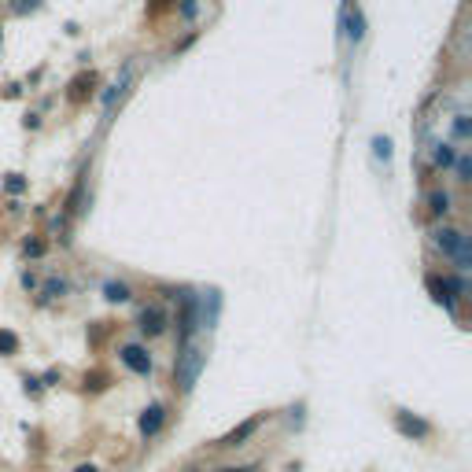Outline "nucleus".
<instances>
[{
	"label": "nucleus",
	"instance_id": "nucleus-1",
	"mask_svg": "<svg viewBox=\"0 0 472 472\" xmlns=\"http://www.w3.org/2000/svg\"><path fill=\"white\" fill-rule=\"evenodd\" d=\"M203 366H207V354H203L196 343L181 347V354H177V384H181V391H192V388H196Z\"/></svg>",
	"mask_w": 472,
	"mask_h": 472
},
{
	"label": "nucleus",
	"instance_id": "nucleus-2",
	"mask_svg": "<svg viewBox=\"0 0 472 472\" xmlns=\"http://www.w3.org/2000/svg\"><path fill=\"white\" fill-rule=\"evenodd\" d=\"M395 428H399V435L413 439V443H424V439L432 435V424H428L424 417L410 413V410H395Z\"/></svg>",
	"mask_w": 472,
	"mask_h": 472
},
{
	"label": "nucleus",
	"instance_id": "nucleus-3",
	"mask_svg": "<svg viewBox=\"0 0 472 472\" xmlns=\"http://www.w3.org/2000/svg\"><path fill=\"white\" fill-rule=\"evenodd\" d=\"M118 358H122V366L137 373V377H152V354H148L141 343H126L122 351H118Z\"/></svg>",
	"mask_w": 472,
	"mask_h": 472
},
{
	"label": "nucleus",
	"instance_id": "nucleus-4",
	"mask_svg": "<svg viewBox=\"0 0 472 472\" xmlns=\"http://www.w3.org/2000/svg\"><path fill=\"white\" fill-rule=\"evenodd\" d=\"M137 328H141V332H144L148 340L163 336V332H166V310L159 306V303H152V306H144V310H141V317H137Z\"/></svg>",
	"mask_w": 472,
	"mask_h": 472
},
{
	"label": "nucleus",
	"instance_id": "nucleus-5",
	"mask_svg": "<svg viewBox=\"0 0 472 472\" xmlns=\"http://www.w3.org/2000/svg\"><path fill=\"white\" fill-rule=\"evenodd\" d=\"M163 424H166V406H163V402H152V406L141 413V421H137V428H141L144 439H155L159 432H163Z\"/></svg>",
	"mask_w": 472,
	"mask_h": 472
},
{
	"label": "nucleus",
	"instance_id": "nucleus-6",
	"mask_svg": "<svg viewBox=\"0 0 472 472\" xmlns=\"http://www.w3.org/2000/svg\"><path fill=\"white\" fill-rule=\"evenodd\" d=\"M259 424H262V417H251V421H244L240 428H233L229 435H222V439H218V446H222V450H236V446H244L255 432H259Z\"/></svg>",
	"mask_w": 472,
	"mask_h": 472
},
{
	"label": "nucleus",
	"instance_id": "nucleus-7",
	"mask_svg": "<svg viewBox=\"0 0 472 472\" xmlns=\"http://www.w3.org/2000/svg\"><path fill=\"white\" fill-rule=\"evenodd\" d=\"M104 295L111 299V303H130V299H133L130 284H122V281H107L104 284Z\"/></svg>",
	"mask_w": 472,
	"mask_h": 472
},
{
	"label": "nucleus",
	"instance_id": "nucleus-8",
	"mask_svg": "<svg viewBox=\"0 0 472 472\" xmlns=\"http://www.w3.org/2000/svg\"><path fill=\"white\" fill-rule=\"evenodd\" d=\"M428 210L435 214V218H443V214L450 210V192H428Z\"/></svg>",
	"mask_w": 472,
	"mask_h": 472
},
{
	"label": "nucleus",
	"instance_id": "nucleus-9",
	"mask_svg": "<svg viewBox=\"0 0 472 472\" xmlns=\"http://www.w3.org/2000/svg\"><path fill=\"white\" fill-rule=\"evenodd\" d=\"M130 78H133V67H126V70H122V78H118V81L111 85V92H104V107H111V104L118 100V96L126 92V85H130Z\"/></svg>",
	"mask_w": 472,
	"mask_h": 472
},
{
	"label": "nucleus",
	"instance_id": "nucleus-10",
	"mask_svg": "<svg viewBox=\"0 0 472 472\" xmlns=\"http://www.w3.org/2000/svg\"><path fill=\"white\" fill-rule=\"evenodd\" d=\"M347 37L351 41H362L366 37V23H362V12L354 8V12H347Z\"/></svg>",
	"mask_w": 472,
	"mask_h": 472
},
{
	"label": "nucleus",
	"instance_id": "nucleus-11",
	"mask_svg": "<svg viewBox=\"0 0 472 472\" xmlns=\"http://www.w3.org/2000/svg\"><path fill=\"white\" fill-rule=\"evenodd\" d=\"M92 85H96L92 74H81V78H74V81H70V100H81L85 92H92Z\"/></svg>",
	"mask_w": 472,
	"mask_h": 472
},
{
	"label": "nucleus",
	"instance_id": "nucleus-12",
	"mask_svg": "<svg viewBox=\"0 0 472 472\" xmlns=\"http://www.w3.org/2000/svg\"><path fill=\"white\" fill-rule=\"evenodd\" d=\"M0 354H19V336L8 328H0Z\"/></svg>",
	"mask_w": 472,
	"mask_h": 472
},
{
	"label": "nucleus",
	"instance_id": "nucleus-13",
	"mask_svg": "<svg viewBox=\"0 0 472 472\" xmlns=\"http://www.w3.org/2000/svg\"><path fill=\"white\" fill-rule=\"evenodd\" d=\"M8 8H12L15 15H30V12L41 8V0H8Z\"/></svg>",
	"mask_w": 472,
	"mask_h": 472
},
{
	"label": "nucleus",
	"instance_id": "nucleus-14",
	"mask_svg": "<svg viewBox=\"0 0 472 472\" xmlns=\"http://www.w3.org/2000/svg\"><path fill=\"white\" fill-rule=\"evenodd\" d=\"M454 163V152H450V144H435V166H450Z\"/></svg>",
	"mask_w": 472,
	"mask_h": 472
},
{
	"label": "nucleus",
	"instance_id": "nucleus-15",
	"mask_svg": "<svg viewBox=\"0 0 472 472\" xmlns=\"http://www.w3.org/2000/svg\"><path fill=\"white\" fill-rule=\"evenodd\" d=\"M373 148H377V159H384V163L391 159V141H388V137H377V141H373Z\"/></svg>",
	"mask_w": 472,
	"mask_h": 472
},
{
	"label": "nucleus",
	"instance_id": "nucleus-16",
	"mask_svg": "<svg viewBox=\"0 0 472 472\" xmlns=\"http://www.w3.org/2000/svg\"><path fill=\"white\" fill-rule=\"evenodd\" d=\"M218 472H259V461H248V465H225Z\"/></svg>",
	"mask_w": 472,
	"mask_h": 472
},
{
	"label": "nucleus",
	"instance_id": "nucleus-17",
	"mask_svg": "<svg viewBox=\"0 0 472 472\" xmlns=\"http://www.w3.org/2000/svg\"><path fill=\"white\" fill-rule=\"evenodd\" d=\"M469 174H472V166H469V155H461V159H458V181H469Z\"/></svg>",
	"mask_w": 472,
	"mask_h": 472
},
{
	"label": "nucleus",
	"instance_id": "nucleus-18",
	"mask_svg": "<svg viewBox=\"0 0 472 472\" xmlns=\"http://www.w3.org/2000/svg\"><path fill=\"white\" fill-rule=\"evenodd\" d=\"M41 251H45V244H41V240H26V255H34V259H37Z\"/></svg>",
	"mask_w": 472,
	"mask_h": 472
},
{
	"label": "nucleus",
	"instance_id": "nucleus-19",
	"mask_svg": "<svg viewBox=\"0 0 472 472\" xmlns=\"http://www.w3.org/2000/svg\"><path fill=\"white\" fill-rule=\"evenodd\" d=\"M45 292H48V295H63V292H67V284H63V281H48Z\"/></svg>",
	"mask_w": 472,
	"mask_h": 472
},
{
	"label": "nucleus",
	"instance_id": "nucleus-20",
	"mask_svg": "<svg viewBox=\"0 0 472 472\" xmlns=\"http://www.w3.org/2000/svg\"><path fill=\"white\" fill-rule=\"evenodd\" d=\"M181 15H185V19H196V0H185V4H181Z\"/></svg>",
	"mask_w": 472,
	"mask_h": 472
},
{
	"label": "nucleus",
	"instance_id": "nucleus-21",
	"mask_svg": "<svg viewBox=\"0 0 472 472\" xmlns=\"http://www.w3.org/2000/svg\"><path fill=\"white\" fill-rule=\"evenodd\" d=\"M454 133H458V137H465V133H469V122H465V115H458V122H454Z\"/></svg>",
	"mask_w": 472,
	"mask_h": 472
},
{
	"label": "nucleus",
	"instance_id": "nucleus-22",
	"mask_svg": "<svg viewBox=\"0 0 472 472\" xmlns=\"http://www.w3.org/2000/svg\"><path fill=\"white\" fill-rule=\"evenodd\" d=\"M8 188H12V192H23V177L12 174V177H8Z\"/></svg>",
	"mask_w": 472,
	"mask_h": 472
},
{
	"label": "nucleus",
	"instance_id": "nucleus-23",
	"mask_svg": "<svg viewBox=\"0 0 472 472\" xmlns=\"http://www.w3.org/2000/svg\"><path fill=\"white\" fill-rule=\"evenodd\" d=\"M26 391L37 395V391H41V380H37V377H26Z\"/></svg>",
	"mask_w": 472,
	"mask_h": 472
},
{
	"label": "nucleus",
	"instance_id": "nucleus-24",
	"mask_svg": "<svg viewBox=\"0 0 472 472\" xmlns=\"http://www.w3.org/2000/svg\"><path fill=\"white\" fill-rule=\"evenodd\" d=\"M74 472H100V469H96V465H78Z\"/></svg>",
	"mask_w": 472,
	"mask_h": 472
}]
</instances>
